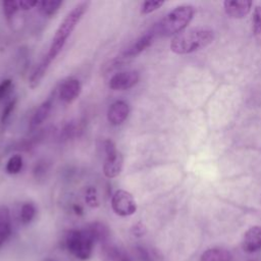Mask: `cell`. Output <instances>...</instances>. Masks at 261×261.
<instances>
[{"mask_svg":"<svg viewBox=\"0 0 261 261\" xmlns=\"http://www.w3.org/2000/svg\"><path fill=\"white\" fill-rule=\"evenodd\" d=\"M214 38L213 31L207 27H196L175 35L170 49L176 54H188L208 46Z\"/></svg>","mask_w":261,"mask_h":261,"instance_id":"obj_1","label":"cell"},{"mask_svg":"<svg viewBox=\"0 0 261 261\" xmlns=\"http://www.w3.org/2000/svg\"><path fill=\"white\" fill-rule=\"evenodd\" d=\"M140 80V75L135 70L120 71L113 74L108 83L111 90L114 91H124L135 87Z\"/></svg>","mask_w":261,"mask_h":261,"instance_id":"obj_6","label":"cell"},{"mask_svg":"<svg viewBox=\"0 0 261 261\" xmlns=\"http://www.w3.org/2000/svg\"><path fill=\"white\" fill-rule=\"evenodd\" d=\"M52 60L49 59L46 55L40 60V62L37 64L36 68L34 69L33 73L31 74L30 76V80H29V84H30V87L32 89H35L39 86L40 82L42 81V79L44 77L49 65L51 64Z\"/></svg>","mask_w":261,"mask_h":261,"instance_id":"obj_16","label":"cell"},{"mask_svg":"<svg viewBox=\"0 0 261 261\" xmlns=\"http://www.w3.org/2000/svg\"><path fill=\"white\" fill-rule=\"evenodd\" d=\"M65 247L69 253L76 256L81 250L83 244V230L82 229H70L65 236Z\"/></svg>","mask_w":261,"mask_h":261,"instance_id":"obj_15","label":"cell"},{"mask_svg":"<svg viewBox=\"0 0 261 261\" xmlns=\"http://www.w3.org/2000/svg\"><path fill=\"white\" fill-rule=\"evenodd\" d=\"M86 228L90 231L95 242H100L102 243V245L108 242L110 237V231L106 224L96 221V222L90 223Z\"/></svg>","mask_w":261,"mask_h":261,"instance_id":"obj_17","label":"cell"},{"mask_svg":"<svg viewBox=\"0 0 261 261\" xmlns=\"http://www.w3.org/2000/svg\"><path fill=\"white\" fill-rule=\"evenodd\" d=\"M164 4V1H157V0H150L143 2L141 6V13L142 14H149L158 8H160Z\"/></svg>","mask_w":261,"mask_h":261,"instance_id":"obj_26","label":"cell"},{"mask_svg":"<svg viewBox=\"0 0 261 261\" xmlns=\"http://www.w3.org/2000/svg\"><path fill=\"white\" fill-rule=\"evenodd\" d=\"M129 114V106L125 101L118 100L113 102L107 111L108 122L112 125H120Z\"/></svg>","mask_w":261,"mask_h":261,"instance_id":"obj_7","label":"cell"},{"mask_svg":"<svg viewBox=\"0 0 261 261\" xmlns=\"http://www.w3.org/2000/svg\"><path fill=\"white\" fill-rule=\"evenodd\" d=\"M111 207L119 216H129L137 211V203L134 196L124 190H117L111 198Z\"/></svg>","mask_w":261,"mask_h":261,"instance_id":"obj_5","label":"cell"},{"mask_svg":"<svg viewBox=\"0 0 261 261\" xmlns=\"http://www.w3.org/2000/svg\"><path fill=\"white\" fill-rule=\"evenodd\" d=\"M85 201L88 204V206L92 208H96L99 206V200H98V194L95 187H89L86 190L85 195Z\"/></svg>","mask_w":261,"mask_h":261,"instance_id":"obj_25","label":"cell"},{"mask_svg":"<svg viewBox=\"0 0 261 261\" xmlns=\"http://www.w3.org/2000/svg\"><path fill=\"white\" fill-rule=\"evenodd\" d=\"M12 88H13V83L9 79L3 80L0 83V101L4 100V98L7 97V95L10 93Z\"/></svg>","mask_w":261,"mask_h":261,"instance_id":"obj_28","label":"cell"},{"mask_svg":"<svg viewBox=\"0 0 261 261\" xmlns=\"http://www.w3.org/2000/svg\"><path fill=\"white\" fill-rule=\"evenodd\" d=\"M72 209H73V211H74V213H75L76 215H82V214H83V208H82V206H80L79 204H74V205L72 206Z\"/></svg>","mask_w":261,"mask_h":261,"instance_id":"obj_32","label":"cell"},{"mask_svg":"<svg viewBox=\"0 0 261 261\" xmlns=\"http://www.w3.org/2000/svg\"><path fill=\"white\" fill-rule=\"evenodd\" d=\"M135 251H136L137 258H138L140 261H153V260H152V257L150 256V254H149V252L146 250V248L139 246V247H136Z\"/></svg>","mask_w":261,"mask_h":261,"instance_id":"obj_29","label":"cell"},{"mask_svg":"<svg viewBox=\"0 0 261 261\" xmlns=\"http://www.w3.org/2000/svg\"><path fill=\"white\" fill-rule=\"evenodd\" d=\"M231 254L222 248H211L206 250L200 258V261H230Z\"/></svg>","mask_w":261,"mask_h":261,"instance_id":"obj_18","label":"cell"},{"mask_svg":"<svg viewBox=\"0 0 261 261\" xmlns=\"http://www.w3.org/2000/svg\"><path fill=\"white\" fill-rule=\"evenodd\" d=\"M253 32L258 41H261V7L257 6L253 13Z\"/></svg>","mask_w":261,"mask_h":261,"instance_id":"obj_22","label":"cell"},{"mask_svg":"<svg viewBox=\"0 0 261 261\" xmlns=\"http://www.w3.org/2000/svg\"><path fill=\"white\" fill-rule=\"evenodd\" d=\"M22 165H23L22 157L20 155H14L10 157L9 160L7 161L5 169L9 174H16L21 170Z\"/></svg>","mask_w":261,"mask_h":261,"instance_id":"obj_21","label":"cell"},{"mask_svg":"<svg viewBox=\"0 0 261 261\" xmlns=\"http://www.w3.org/2000/svg\"><path fill=\"white\" fill-rule=\"evenodd\" d=\"M105 159L103 163V173L107 178H114L120 174L123 166V157L116 150L115 144L111 140L103 142Z\"/></svg>","mask_w":261,"mask_h":261,"instance_id":"obj_4","label":"cell"},{"mask_svg":"<svg viewBox=\"0 0 261 261\" xmlns=\"http://www.w3.org/2000/svg\"><path fill=\"white\" fill-rule=\"evenodd\" d=\"M61 5H62V1L60 0H43V1H39L38 7L43 15L52 16L57 12V10Z\"/></svg>","mask_w":261,"mask_h":261,"instance_id":"obj_19","label":"cell"},{"mask_svg":"<svg viewBox=\"0 0 261 261\" xmlns=\"http://www.w3.org/2000/svg\"><path fill=\"white\" fill-rule=\"evenodd\" d=\"M15 104H16V98L10 100L6 104V106L4 107V109L2 111V115H1V123L2 124L6 123V121L9 119V117H10V115H11V113H12L14 107H15Z\"/></svg>","mask_w":261,"mask_h":261,"instance_id":"obj_27","label":"cell"},{"mask_svg":"<svg viewBox=\"0 0 261 261\" xmlns=\"http://www.w3.org/2000/svg\"><path fill=\"white\" fill-rule=\"evenodd\" d=\"M38 4H39V1H37V0H19L18 1L19 8L22 10L32 9L35 6H38Z\"/></svg>","mask_w":261,"mask_h":261,"instance_id":"obj_31","label":"cell"},{"mask_svg":"<svg viewBox=\"0 0 261 261\" xmlns=\"http://www.w3.org/2000/svg\"><path fill=\"white\" fill-rule=\"evenodd\" d=\"M130 231L135 237L140 238V237H143L146 233V227L142 222H138V223L133 225Z\"/></svg>","mask_w":261,"mask_h":261,"instance_id":"obj_30","label":"cell"},{"mask_svg":"<svg viewBox=\"0 0 261 261\" xmlns=\"http://www.w3.org/2000/svg\"><path fill=\"white\" fill-rule=\"evenodd\" d=\"M194 15L191 5H180L172 9L154 29L162 36L177 35L190 23Z\"/></svg>","mask_w":261,"mask_h":261,"instance_id":"obj_3","label":"cell"},{"mask_svg":"<svg viewBox=\"0 0 261 261\" xmlns=\"http://www.w3.org/2000/svg\"><path fill=\"white\" fill-rule=\"evenodd\" d=\"M243 249L248 253L261 250V226H252L244 234Z\"/></svg>","mask_w":261,"mask_h":261,"instance_id":"obj_12","label":"cell"},{"mask_svg":"<svg viewBox=\"0 0 261 261\" xmlns=\"http://www.w3.org/2000/svg\"><path fill=\"white\" fill-rule=\"evenodd\" d=\"M155 29H153L150 32H147L143 36H141L138 40H136L135 43H133L124 52H123V57L125 58H132L136 57L140 53H142L144 50H146L151 44L153 43V40L156 35Z\"/></svg>","mask_w":261,"mask_h":261,"instance_id":"obj_10","label":"cell"},{"mask_svg":"<svg viewBox=\"0 0 261 261\" xmlns=\"http://www.w3.org/2000/svg\"><path fill=\"white\" fill-rule=\"evenodd\" d=\"M89 2L84 1L76 4L63 18V20L58 25L55 35L53 37L52 43L50 48L46 54V56L51 59L52 61L56 58V56L60 53L63 46L65 45L68 37L73 32L80 20L82 19L83 15L87 12L89 7Z\"/></svg>","mask_w":261,"mask_h":261,"instance_id":"obj_2","label":"cell"},{"mask_svg":"<svg viewBox=\"0 0 261 261\" xmlns=\"http://www.w3.org/2000/svg\"><path fill=\"white\" fill-rule=\"evenodd\" d=\"M53 106V96L48 97L42 104L36 109L34 112L31 120H30V125L29 128L30 130H35L37 129L49 116Z\"/></svg>","mask_w":261,"mask_h":261,"instance_id":"obj_11","label":"cell"},{"mask_svg":"<svg viewBox=\"0 0 261 261\" xmlns=\"http://www.w3.org/2000/svg\"><path fill=\"white\" fill-rule=\"evenodd\" d=\"M80 130H82V127H80L79 124L74 122H69L63 127L61 132V137L63 140H68L69 138L77 136Z\"/></svg>","mask_w":261,"mask_h":261,"instance_id":"obj_24","label":"cell"},{"mask_svg":"<svg viewBox=\"0 0 261 261\" xmlns=\"http://www.w3.org/2000/svg\"><path fill=\"white\" fill-rule=\"evenodd\" d=\"M82 92V85L76 79L64 81L59 88V98L64 103L73 102Z\"/></svg>","mask_w":261,"mask_h":261,"instance_id":"obj_8","label":"cell"},{"mask_svg":"<svg viewBox=\"0 0 261 261\" xmlns=\"http://www.w3.org/2000/svg\"><path fill=\"white\" fill-rule=\"evenodd\" d=\"M225 13L232 18H243L251 10L252 1L249 0H226L223 3Z\"/></svg>","mask_w":261,"mask_h":261,"instance_id":"obj_9","label":"cell"},{"mask_svg":"<svg viewBox=\"0 0 261 261\" xmlns=\"http://www.w3.org/2000/svg\"><path fill=\"white\" fill-rule=\"evenodd\" d=\"M36 215V207L33 203H23L20 208V221L23 224H29Z\"/></svg>","mask_w":261,"mask_h":261,"instance_id":"obj_20","label":"cell"},{"mask_svg":"<svg viewBox=\"0 0 261 261\" xmlns=\"http://www.w3.org/2000/svg\"><path fill=\"white\" fill-rule=\"evenodd\" d=\"M2 8H3V13L7 18H10L11 16H13L17 12V10L20 9L18 5V1H15V0L3 1Z\"/></svg>","mask_w":261,"mask_h":261,"instance_id":"obj_23","label":"cell"},{"mask_svg":"<svg viewBox=\"0 0 261 261\" xmlns=\"http://www.w3.org/2000/svg\"><path fill=\"white\" fill-rule=\"evenodd\" d=\"M101 254L104 261H132L130 257L122 249L108 242L102 245Z\"/></svg>","mask_w":261,"mask_h":261,"instance_id":"obj_13","label":"cell"},{"mask_svg":"<svg viewBox=\"0 0 261 261\" xmlns=\"http://www.w3.org/2000/svg\"><path fill=\"white\" fill-rule=\"evenodd\" d=\"M11 234V216L7 206H0V248Z\"/></svg>","mask_w":261,"mask_h":261,"instance_id":"obj_14","label":"cell"}]
</instances>
